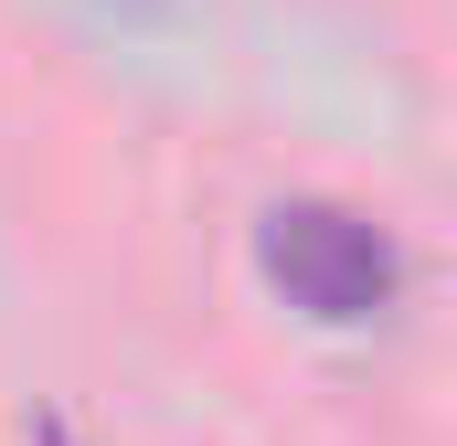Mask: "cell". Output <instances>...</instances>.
<instances>
[{
  "mask_svg": "<svg viewBox=\"0 0 457 446\" xmlns=\"http://www.w3.org/2000/svg\"><path fill=\"white\" fill-rule=\"evenodd\" d=\"M255 266H266V287L287 309H309L330 330L372 319L394 298V244L361 213H341V202H277V213L255 223Z\"/></svg>",
  "mask_w": 457,
  "mask_h": 446,
  "instance_id": "6da1fadb",
  "label": "cell"
},
{
  "mask_svg": "<svg viewBox=\"0 0 457 446\" xmlns=\"http://www.w3.org/2000/svg\"><path fill=\"white\" fill-rule=\"evenodd\" d=\"M32 446H75V436H64V425H54V415H43V436H32Z\"/></svg>",
  "mask_w": 457,
  "mask_h": 446,
  "instance_id": "7a4b0ae2",
  "label": "cell"
}]
</instances>
